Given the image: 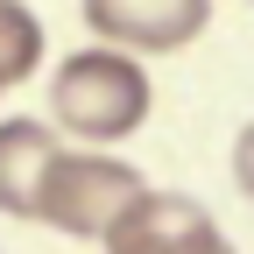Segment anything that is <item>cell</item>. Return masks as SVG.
I'll return each mask as SVG.
<instances>
[{
	"instance_id": "2",
	"label": "cell",
	"mask_w": 254,
	"mask_h": 254,
	"mask_svg": "<svg viewBox=\"0 0 254 254\" xmlns=\"http://www.w3.org/2000/svg\"><path fill=\"white\" fill-rule=\"evenodd\" d=\"M141 190V170L120 163L106 148H57V163L43 170V190H36V219L71 240H92L99 247L106 219Z\"/></svg>"
},
{
	"instance_id": "6",
	"label": "cell",
	"mask_w": 254,
	"mask_h": 254,
	"mask_svg": "<svg viewBox=\"0 0 254 254\" xmlns=\"http://www.w3.org/2000/svg\"><path fill=\"white\" fill-rule=\"evenodd\" d=\"M43 64V21L21 7V0H0V92H14L36 78Z\"/></svg>"
},
{
	"instance_id": "7",
	"label": "cell",
	"mask_w": 254,
	"mask_h": 254,
	"mask_svg": "<svg viewBox=\"0 0 254 254\" xmlns=\"http://www.w3.org/2000/svg\"><path fill=\"white\" fill-rule=\"evenodd\" d=\"M233 184H240V198H254V120L233 134Z\"/></svg>"
},
{
	"instance_id": "3",
	"label": "cell",
	"mask_w": 254,
	"mask_h": 254,
	"mask_svg": "<svg viewBox=\"0 0 254 254\" xmlns=\"http://www.w3.org/2000/svg\"><path fill=\"white\" fill-rule=\"evenodd\" d=\"M99 247H113V254H226V233H219V219L198 198L141 184L134 198L106 219Z\"/></svg>"
},
{
	"instance_id": "1",
	"label": "cell",
	"mask_w": 254,
	"mask_h": 254,
	"mask_svg": "<svg viewBox=\"0 0 254 254\" xmlns=\"http://www.w3.org/2000/svg\"><path fill=\"white\" fill-rule=\"evenodd\" d=\"M148 71L134 64V50L120 43H92V50H71L50 78V127L71 134L85 148H113L127 134L148 127Z\"/></svg>"
},
{
	"instance_id": "5",
	"label": "cell",
	"mask_w": 254,
	"mask_h": 254,
	"mask_svg": "<svg viewBox=\"0 0 254 254\" xmlns=\"http://www.w3.org/2000/svg\"><path fill=\"white\" fill-rule=\"evenodd\" d=\"M57 127L50 120H0V212L7 219H36V190L43 170L57 163Z\"/></svg>"
},
{
	"instance_id": "4",
	"label": "cell",
	"mask_w": 254,
	"mask_h": 254,
	"mask_svg": "<svg viewBox=\"0 0 254 254\" xmlns=\"http://www.w3.org/2000/svg\"><path fill=\"white\" fill-rule=\"evenodd\" d=\"M78 14L99 43H120L134 57H170L212 28V0H85Z\"/></svg>"
}]
</instances>
